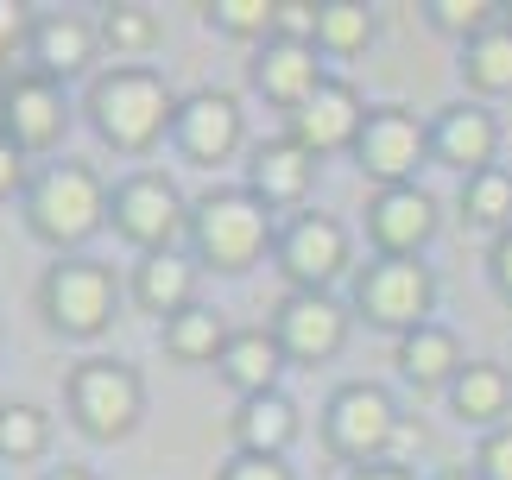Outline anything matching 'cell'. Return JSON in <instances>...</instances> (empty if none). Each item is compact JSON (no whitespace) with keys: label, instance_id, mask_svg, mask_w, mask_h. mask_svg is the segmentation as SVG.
I'll return each instance as SVG.
<instances>
[{"label":"cell","instance_id":"22","mask_svg":"<svg viewBox=\"0 0 512 480\" xmlns=\"http://www.w3.org/2000/svg\"><path fill=\"white\" fill-rule=\"evenodd\" d=\"M133 304L146 316H159V329L171 316H184L196 304V266L184 253H140V266H133Z\"/></svg>","mask_w":512,"mask_h":480},{"label":"cell","instance_id":"29","mask_svg":"<svg viewBox=\"0 0 512 480\" xmlns=\"http://www.w3.org/2000/svg\"><path fill=\"white\" fill-rule=\"evenodd\" d=\"M373 45V13L354 0H329L317 7V51L323 57H361Z\"/></svg>","mask_w":512,"mask_h":480},{"label":"cell","instance_id":"13","mask_svg":"<svg viewBox=\"0 0 512 480\" xmlns=\"http://www.w3.org/2000/svg\"><path fill=\"white\" fill-rule=\"evenodd\" d=\"M443 215H437V196L424 184H399V190H373L367 196V240H373V259H418L430 240H437Z\"/></svg>","mask_w":512,"mask_h":480},{"label":"cell","instance_id":"27","mask_svg":"<svg viewBox=\"0 0 512 480\" xmlns=\"http://www.w3.org/2000/svg\"><path fill=\"white\" fill-rule=\"evenodd\" d=\"M462 222L468 228H487V234H506L512 228V171L494 165V171H475L462 177Z\"/></svg>","mask_w":512,"mask_h":480},{"label":"cell","instance_id":"36","mask_svg":"<svg viewBox=\"0 0 512 480\" xmlns=\"http://www.w3.org/2000/svg\"><path fill=\"white\" fill-rule=\"evenodd\" d=\"M272 38L317 45V7H304V0H279V26H272Z\"/></svg>","mask_w":512,"mask_h":480},{"label":"cell","instance_id":"1","mask_svg":"<svg viewBox=\"0 0 512 480\" xmlns=\"http://www.w3.org/2000/svg\"><path fill=\"white\" fill-rule=\"evenodd\" d=\"M177 102L184 95H171V83L159 70H140V64H114L89 83L83 95V114L95 139H102L108 152L121 158H146L159 139H171V120H177Z\"/></svg>","mask_w":512,"mask_h":480},{"label":"cell","instance_id":"6","mask_svg":"<svg viewBox=\"0 0 512 480\" xmlns=\"http://www.w3.org/2000/svg\"><path fill=\"white\" fill-rule=\"evenodd\" d=\"M399 436H405V417H399V405H392L386 386H373V379H348V386L329 392V405H323V449L336 455L342 468L392 462V455H399Z\"/></svg>","mask_w":512,"mask_h":480},{"label":"cell","instance_id":"12","mask_svg":"<svg viewBox=\"0 0 512 480\" xmlns=\"http://www.w3.org/2000/svg\"><path fill=\"white\" fill-rule=\"evenodd\" d=\"M348 323H354V310L336 304L329 291H285L279 310H272V335H279L285 360H298V367L336 360L348 348Z\"/></svg>","mask_w":512,"mask_h":480},{"label":"cell","instance_id":"33","mask_svg":"<svg viewBox=\"0 0 512 480\" xmlns=\"http://www.w3.org/2000/svg\"><path fill=\"white\" fill-rule=\"evenodd\" d=\"M475 474H481V480H512V424H500V430H487V436H481V449H475Z\"/></svg>","mask_w":512,"mask_h":480},{"label":"cell","instance_id":"26","mask_svg":"<svg viewBox=\"0 0 512 480\" xmlns=\"http://www.w3.org/2000/svg\"><path fill=\"white\" fill-rule=\"evenodd\" d=\"M456 70L468 83V102H500V95H512V26H494L475 45H462Z\"/></svg>","mask_w":512,"mask_h":480},{"label":"cell","instance_id":"37","mask_svg":"<svg viewBox=\"0 0 512 480\" xmlns=\"http://www.w3.org/2000/svg\"><path fill=\"white\" fill-rule=\"evenodd\" d=\"M26 32H32V13L19 7V0H0V64L26 45Z\"/></svg>","mask_w":512,"mask_h":480},{"label":"cell","instance_id":"20","mask_svg":"<svg viewBox=\"0 0 512 480\" xmlns=\"http://www.w3.org/2000/svg\"><path fill=\"white\" fill-rule=\"evenodd\" d=\"M392 367H399V379H405L411 392H449L468 360H462L456 329L430 316V323H418L411 335H399V354H392Z\"/></svg>","mask_w":512,"mask_h":480},{"label":"cell","instance_id":"4","mask_svg":"<svg viewBox=\"0 0 512 480\" xmlns=\"http://www.w3.org/2000/svg\"><path fill=\"white\" fill-rule=\"evenodd\" d=\"M114 310H121V278H114V266H102V259H89V253L57 259V266L38 278V316H45V329L64 335V342L108 335Z\"/></svg>","mask_w":512,"mask_h":480},{"label":"cell","instance_id":"11","mask_svg":"<svg viewBox=\"0 0 512 480\" xmlns=\"http://www.w3.org/2000/svg\"><path fill=\"white\" fill-rule=\"evenodd\" d=\"M70 133V102L64 83H51L45 70H19L13 83H0V139H13L26 158L57 152Z\"/></svg>","mask_w":512,"mask_h":480},{"label":"cell","instance_id":"15","mask_svg":"<svg viewBox=\"0 0 512 480\" xmlns=\"http://www.w3.org/2000/svg\"><path fill=\"white\" fill-rule=\"evenodd\" d=\"M317 57H323L317 45H298V38H266V45L253 51V64H247V83H253V95H260L266 108H279L291 120L310 95L329 83Z\"/></svg>","mask_w":512,"mask_h":480},{"label":"cell","instance_id":"35","mask_svg":"<svg viewBox=\"0 0 512 480\" xmlns=\"http://www.w3.org/2000/svg\"><path fill=\"white\" fill-rule=\"evenodd\" d=\"M32 177H38V171L26 165V152H19L13 139H0V203H13V196H19V203H26Z\"/></svg>","mask_w":512,"mask_h":480},{"label":"cell","instance_id":"14","mask_svg":"<svg viewBox=\"0 0 512 480\" xmlns=\"http://www.w3.org/2000/svg\"><path fill=\"white\" fill-rule=\"evenodd\" d=\"M171 146L190 158V165H228L241 152V102L228 89H196L177 102L171 120Z\"/></svg>","mask_w":512,"mask_h":480},{"label":"cell","instance_id":"7","mask_svg":"<svg viewBox=\"0 0 512 480\" xmlns=\"http://www.w3.org/2000/svg\"><path fill=\"white\" fill-rule=\"evenodd\" d=\"M430 310H437V272L424 259H373L354 272V316L367 329L411 335L418 323H430Z\"/></svg>","mask_w":512,"mask_h":480},{"label":"cell","instance_id":"19","mask_svg":"<svg viewBox=\"0 0 512 480\" xmlns=\"http://www.w3.org/2000/svg\"><path fill=\"white\" fill-rule=\"evenodd\" d=\"M102 51V26L83 13H32V32H26V57L32 70H45L51 83H70L83 76Z\"/></svg>","mask_w":512,"mask_h":480},{"label":"cell","instance_id":"41","mask_svg":"<svg viewBox=\"0 0 512 480\" xmlns=\"http://www.w3.org/2000/svg\"><path fill=\"white\" fill-rule=\"evenodd\" d=\"M430 480H481L475 468H443V474H430Z\"/></svg>","mask_w":512,"mask_h":480},{"label":"cell","instance_id":"23","mask_svg":"<svg viewBox=\"0 0 512 480\" xmlns=\"http://www.w3.org/2000/svg\"><path fill=\"white\" fill-rule=\"evenodd\" d=\"M449 411L462 417L468 430H500L512 424V373L500 367V360H468V367L456 373V386H449Z\"/></svg>","mask_w":512,"mask_h":480},{"label":"cell","instance_id":"8","mask_svg":"<svg viewBox=\"0 0 512 480\" xmlns=\"http://www.w3.org/2000/svg\"><path fill=\"white\" fill-rule=\"evenodd\" d=\"M108 222L140 253H177V234H190V203L165 171H127L108 196Z\"/></svg>","mask_w":512,"mask_h":480},{"label":"cell","instance_id":"2","mask_svg":"<svg viewBox=\"0 0 512 480\" xmlns=\"http://www.w3.org/2000/svg\"><path fill=\"white\" fill-rule=\"evenodd\" d=\"M108 196L114 190L83 165V158H51V165L32 177V190H26V228H32V240L57 247V259H70L83 240L102 234Z\"/></svg>","mask_w":512,"mask_h":480},{"label":"cell","instance_id":"38","mask_svg":"<svg viewBox=\"0 0 512 480\" xmlns=\"http://www.w3.org/2000/svg\"><path fill=\"white\" fill-rule=\"evenodd\" d=\"M487 278H494V291L512 304V228L494 234V247H487Z\"/></svg>","mask_w":512,"mask_h":480},{"label":"cell","instance_id":"18","mask_svg":"<svg viewBox=\"0 0 512 480\" xmlns=\"http://www.w3.org/2000/svg\"><path fill=\"white\" fill-rule=\"evenodd\" d=\"M317 184V158L298 139H260L247 152V190L260 196L272 215H304V196Z\"/></svg>","mask_w":512,"mask_h":480},{"label":"cell","instance_id":"31","mask_svg":"<svg viewBox=\"0 0 512 480\" xmlns=\"http://www.w3.org/2000/svg\"><path fill=\"white\" fill-rule=\"evenodd\" d=\"M203 19H209V32H222V38L266 45L272 26H279V0H209Z\"/></svg>","mask_w":512,"mask_h":480},{"label":"cell","instance_id":"39","mask_svg":"<svg viewBox=\"0 0 512 480\" xmlns=\"http://www.w3.org/2000/svg\"><path fill=\"white\" fill-rule=\"evenodd\" d=\"M342 480H418L405 462H373V468H348Z\"/></svg>","mask_w":512,"mask_h":480},{"label":"cell","instance_id":"42","mask_svg":"<svg viewBox=\"0 0 512 480\" xmlns=\"http://www.w3.org/2000/svg\"><path fill=\"white\" fill-rule=\"evenodd\" d=\"M506 26H512V7H506Z\"/></svg>","mask_w":512,"mask_h":480},{"label":"cell","instance_id":"34","mask_svg":"<svg viewBox=\"0 0 512 480\" xmlns=\"http://www.w3.org/2000/svg\"><path fill=\"white\" fill-rule=\"evenodd\" d=\"M215 480H298L285 455H228Z\"/></svg>","mask_w":512,"mask_h":480},{"label":"cell","instance_id":"3","mask_svg":"<svg viewBox=\"0 0 512 480\" xmlns=\"http://www.w3.org/2000/svg\"><path fill=\"white\" fill-rule=\"evenodd\" d=\"M272 209L253 196L247 184H222V190H203L190 203V253L196 266L209 272H247L272 253Z\"/></svg>","mask_w":512,"mask_h":480},{"label":"cell","instance_id":"24","mask_svg":"<svg viewBox=\"0 0 512 480\" xmlns=\"http://www.w3.org/2000/svg\"><path fill=\"white\" fill-rule=\"evenodd\" d=\"M222 379L241 398H260V392H279V373H285V348L272 329H234V342L222 348Z\"/></svg>","mask_w":512,"mask_h":480},{"label":"cell","instance_id":"28","mask_svg":"<svg viewBox=\"0 0 512 480\" xmlns=\"http://www.w3.org/2000/svg\"><path fill=\"white\" fill-rule=\"evenodd\" d=\"M51 449V417L32 398H7L0 405V462H38Z\"/></svg>","mask_w":512,"mask_h":480},{"label":"cell","instance_id":"17","mask_svg":"<svg viewBox=\"0 0 512 480\" xmlns=\"http://www.w3.org/2000/svg\"><path fill=\"white\" fill-rule=\"evenodd\" d=\"M430 158L449 171H462V177H475V171H494V158H500V114L487 108V102H449L430 114Z\"/></svg>","mask_w":512,"mask_h":480},{"label":"cell","instance_id":"32","mask_svg":"<svg viewBox=\"0 0 512 480\" xmlns=\"http://www.w3.org/2000/svg\"><path fill=\"white\" fill-rule=\"evenodd\" d=\"M95 26H102V45L108 51H152L159 45V13L152 7H133V0H121V7H102V19H95Z\"/></svg>","mask_w":512,"mask_h":480},{"label":"cell","instance_id":"40","mask_svg":"<svg viewBox=\"0 0 512 480\" xmlns=\"http://www.w3.org/2000/svg\"><path fill=\"white\" fill-rule=\"evenodd\" d=\"M45 480H102V474H95V468H83V462H64V468H51Z\"/></svg>","mask_w":512,"mask_h":480},{"label":"cell","instance_id":"5","mask_svg":"<svg viewBox=\"0 0 512 480\" xmlns=\"http://www.w3.org/2000/svg\"><path fill=\"white\" fill-rule=\"evenodd\" d=\"M64 405H70V424L83 430L89 443H121L146 417V379H140V367H127V360L89 354V360H76L70 379H64Z\"/></svg>","mask_w":512,"mask_h":480},{"label":"cell","instance_id":"9","mask_svg":"<svg viewBox=\"0 0 512 480\" xmlns=\"http://www.w3.org/2000/svg\"><path fill=\"white\" fill-rule=\"evenodd\" d=\"M354 165H361L380 190L418 184V171L430 165V120H418L399 102L367 108V127H361V139H354Z\"/></svg>","mask_w":512,"mask_h":480},{"label":"cell","instance_id":"10","mask_svg":"<svg viewBox=\"0 0 512 480\" xmlns=\"http://www.w3.org/2000/svg\"><path fill=\"white\" fill-rule=\"evenodd\" d=\"M348 253H354L348 228L336 222V215H317V209L291 215V222L279 228V240H272V259H279L291 291H329L348 272Z\"/></svg>","mask_w":512,"mask_h":480},{"label":"cell","instance_id":"16","mask_svg":"<svg viewBox=\"0 0 512 480\" xmlns=\"http://www.w3.org/2000/svg\"><path fill=\"white\" fill-rule=\"evenodd\" d=\"M361 127H367V108H361V95H354V83L329 76V83L285 120V139H298L310 158H336V152H354Z\"/></svg>","mask_w":512,"mask_h":480},{"label":"cell","instance_id":"21","mask_svg":"<svg viewBox=\"0 0 512 480\" xmlns=\"http://www.w3.org/2000/svg\"><path fill=\"white\" fill-rule=\"evenodd\" d=\"M298 405L285 392H260V398H241L228 417V436H234V455H285L298 443Z\"/></svg>","mask_w":512,"mask_h":480},{"label":"cell","instance_id":"25","mask_svg":"<svg viewBox=\"0 0 512 480\" xmlns=\"http://www.w3.org/2000/svg\"><path fill=\"white\" fill-rule=\"evenodd\" d=\"M159 335H165V354H171V360H184V367H203V360H222V348L234 342L228 316L215 310V304H190L184 316H171V323H165Z\"/></svg>","mask_w":512,"mask_h":480},{"label":"cell","instance_id":"30","mask_svg":"<svg viewBox=\"0 0 512 480\" xmlns=\"http://www.w3.org/2000/svg\"><path fill=\"white\" fill-rule=\"evenodd\" d=\"M418 13H424L443 38H456V45H475L481 32L506 26V7H494V0H424Z\"/></svg>","mask_w":512,"mask_h":480}]
</instances>
